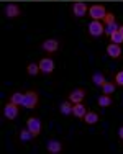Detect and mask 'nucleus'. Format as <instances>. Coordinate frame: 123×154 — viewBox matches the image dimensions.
I'll return each mask as SVG.
<instances>
[{"label": "nucleus", "instance_id": "6", "mask_svg": "<svg viewBox=\"0 0 123 154\" xmlns=\"http://www.w3.org/2000/svg\"><path fill=\"white\" fill-rule=\"evenodd\" d=\"M26 128L33 133V136H38V134L41 133V122H39L38 118H30L26 122Z\"/></svg>", "mask_w": 123, "mask_h": 154}, {"label": "nucleus", "instance_id": "16", "mask_svg": "<svg viewBox=\"0 0 123 154\" xmlns=\"http://www.w3.org/2000/svg\"><path fill=\"white\" fill-rule=\"evenodd\" d=\"M92 82L95 84V85H103V82H105V77H103L102 72H95V74L92 75Z\"/></svg>", "mask_w": 123, "mask_h": 154}, {"label": "nucleus", "instance_id": "19", "mask_svg": "<svg viewBox=\"0 0 123 154\" xmlns=\"http://www.w3.org/2000/svg\"><path fill=\"white\" fill-rule=\"evenodd\" d=\"M31 138H35V136H33V133H31V131L28 130V128H26V130H21V133H20V139H21L23 143L30 141Z\"/></svg>", "mask_w": 123, "mask_h": 154}, {"label": "nucleus", "instance_id": "15", "mask_svg": "<svg viewBox=\"0 0 123 154\" xmlns=\"http://www.w3.org/2000/svg\"><path fill=\"white\" fill-rule=\"evenodd\" d=\"M110 39H112V43H115V45H121V43H123V33L120 30L115 31V33H112Z\"/></svg>", "mask_w": 123, "mask_h": 154}, {"label": "nucleus", "instance_id": "11", "mask_svg": "<svg viewBox=\"0 0 123 154\" xmlns=\"http://www.w3.org/2000/svg\"><path fill=\"white\" fill-rule=\"evenodd\" d=\"M84 97H85V92L82 89H75L74 92H71V102L72 103H81L82 100H84Z\"/></svg>", "mask_w": 123, "mask_h": 154}, {"label": "nucleus", "instance_id": "26", "mask_svg": "<svg viewBox=\"0 0 123 154\" xmlns=\"http://www.w3.org/2000/svg\"><path fill=\"white\" fill-rule=\"evenodd\" d=\"M118 136L123 139V128H120V130H118Z\"/></svg>", "mask_w": 123, "mask_h": 154}, {"label": "nucleus", "instance_id": "3", "mask_svg": "<svg viewBox=\"0 0 123 154\" xmlns=\"http://www.w3.org/2000/svg\"><path fill=\"white\" fill-rule=\"evenodd\" d=\"M3 115H5V118H8V120H15L18 116V105H15L13 102L7 103L5 108H3Z\"/></svg>", "mask_w": 123, "mask_h": 154}, {"label": "nucleus", "instance_id": "13", "mask_svg": "<svg viewBox=\"0 0 123 154\" xmlns=\"http://www.w3.org/2000/svg\"><path fill=\"white\" fill-rule=\"evenodd\" d=\"M85 113L87 112H85V107L82 105V102L81 103H75L74 107H72V115H74L75 118H84Z\"/></svg>", "mask_w": 123, "mask_h": 154}, {"label": "nucleus", "instance_id": "27", "mask_svg": "<svg viewBox=\"0 0 123 154\" xmlns=\"http://www.w3.org/2000/svg\"><path fill=\"white\" fill-rule=\"evenodd\" d=\"M120 31H121V33H123V26H120Z\"/></svg>", "mask_w": 123, "mask_h": 154}, {"label": "nucleus", "instance_id": "21", "mask_svg": "<svg viewBox=\"0 0 123 154\" xmlns=\"http://www.w3.org/2000/svg\"><path fill=\"white\" fill-rule=\"evenodd\" d=\"M39 71H41V69H39V64H33V62H31V64H28V67H26V72L30 75H36Z\"/></svg>", "mask_w": 123, "mask_h": 154}, {"label": "nucleus", "instance_id": "20", "mask_svg": "<svg viewBox=\"0 0 123 154\" xmlns=\"http://www.w3.org/2000/svg\"><path fill=\"white\" fill-rule=\"evenodd\" d=\"M99 105H100V107H110V105H112L110 95H105V94H103L102 97L99 98Z\"/></svg>", "mask_w": 123, "mask_h": 154}, {"label": "nucleus", "instance_id": "7", "mask_svg": "<svg viewBox=\"0 0 123 154\" xmlns=\"http://www.w3.org/2000/svg\"><path fill=\"white\" fill-rule=\"evenodd\" d=\"M41 48L46 51V53H56L57 48H59V41L57 39H46L41 45Z\"/></svg>", "mask_w": 123, "mask_h": 154}, {"label": "nucleus", "instance_id": "4", "mask_svg": "<svg viewBox=\"0 0 123 154\" xmlns=\"http://www.w3.org/2000/svg\"><path fill=\"white\" fill-rule=\"evenodd\" d=\"M103 31H105V28L102 26V23H100L99 20H94L92 23L89 25V33L92 36H95V38H99V36L103 35Z\"/></svg>", "mask_w": 123, "mask_h": 154}, {"label": "nucleus", "instance_id": "24", "mask_svg": "<svg viewBox=\"0 0 123 154\" xmlns=\"http://www.w3.org/2000/svg\"><path fill=\"white\" fill-rule=\"evenodd\" d=\"M103 21H105L107 25L113 23V21H115V15H113L112 12H107V13H105V17H103Z\"/></svg>", "mask_w": 123, "mask_h": 154}, {"label": "nucleus", "instance_id": "18", "mask_svg": "<svg viewBox=\"0 0 123 154\" xmlns=\"http://www.w3.org/2000/svg\"><path fill=\"white\" fill-rule=\"evenodd\" d=\"M102 92L105 94V95H112V94L115 92V85L105 80V82H103V85H102Z\"/></svg>", "mask_w": 123, "mask_h": 154}, {"label": "nucleus", "instance_id": "8", "mask_svg": "<svg viewBox=\"0 0 123 154\" xmlns=\"http://www.w3.org/2000/svg\"><path fill=\"white\" fill-rule=\"evenodd\" d=\"M107 53L110 57H113V59H118V57L121 56V48L120 45H115V43H110V45L107 46Z\"/></svg>", "mask_w": 123, "mask_h": 154}, {"label": "nucleus", "instance_id": "25", "mask_svg": "<svg viewBox=\"0 0 123 154\" xmlns=\"http://www.w3.org/2000/svg\"><path fill=\"white\" fill-rule=\"evenodd\" d=\"M115 82H117L118 85H123V71L117 72V75H115Z\"/></svg>", "mask_w": 123, "mask_h": 154}, {"label": "nucleus", "instance_id": "14", "mask_svg": "<svg viewBox=\"0 0 123 154\" xmlns=\"http://www.w3.org/2000/svg\"><path fill=\"white\" fill-rule=\"evenodd\" d=\"M84 122L87 125H95L97 122H99V115H97L95 112H87L84 116Z\"/></svg>", "mask_w": 123, "mask_h": 154}, {"label": "nucleus", "instance_id": "17", "mask_svg": "<svg viewBox=\"0 0 123 154\" xmlns=\"http://www.w3.org/2000/svg\"><path fill=\"white\" fill-rule=\"evenodd\" d=\"M23 98H25V94H20V92H15L10 98V102H13L15 105H23Z\"/></svg>", "mask_w": 123, "mask_h": 154}, {"label": "nucleus", "instance_id": "5", "mask_svg": "<svg viewBox=\"0 0 123 154\" xmlns=\"http://www.w3.org/2000/svg\"><path fill=\"white\" fill-rule=\"evenodd\" d=\"M38 64H39L41 72H45V74H51V72L54 71V61L49 59V57H43Z\"/></svg>", "mask_w": 123, "mask_h": 154}, {"label": "nucleus", "instance_id": "10", "mask_svg": "<svg viewBox=\"0 0 123 154\" xmlns=\"http://www.w3.org/2000/svg\"><path fill=\"white\" fill-rule=\"evenodd\" d=\"M20 13H21V10L18 8V5L10 3V5L5 7V17H8V18H17V17H20Z\"/></svg>", "mask_w": 123, "mask_h": 154}, {"label": "nucleus", "instance_id": "23", "mask_svg": "<svg viewBox=\"0 0 123 154\" xmlns=\"http://www.w3.org/2000/svg\"><path fill=\"white\" fill-rule=\"evenodd\" d=\"M118 30H120V26H118V25H117V23H115V21H113V23L107 25V28H105V33H107L108 36H110L112 33H115V31H118Z\"/></svg>", "mask_w": 123, "mask_h": 154}, {"label": "nucleus", "instance_id": "22", "mask_svg": "<svg viewBox=\"0 0 123 154\" xmlns=\"http://www.w3.org/2000/svg\"><path fill=\"white\" fill-rule=\"evenodd\" d=\"M61 113H63V115H71L72 113V107H71L69 102H63V103H61Z\"/></svg>", "mask_w": 123, "mask_h": 154}, {"label": "nucleus", "instance_id": "9", "mask_svg": "<svg viewBox=\"0 0 123 154\" xmlns=\"http://www.w3.org/2000/svg\"><path fill=\"white\" fill-rule=\"evenodd\" d=\"M72 13H74L75 17H84L85 13H87V5H85L84 2H75L74 5H72Z\"/></svg>", "mask_w": 123, "mask_h": 154}, {"label": "nucleus", "instance_id": "1", "mask_svg": "<svg viewBox=\"0 0 123 154\" xmlns=\"http://www.w3.org/2000/svg\"><path fill=\"white\" fill-rule=\"evenodd\" d=\"M38 105V94L35 90H30V92L25 94V98H23V107L25 108H35Z\"/></svg>", "mask_w": 123, "mask_h": 154}, {"label": "nucleus", "instance_id": "12", "mask_svg": "<svg viewBox=\"0 0 123 154\" xmlns=\"http://www.w3.org/2000/svg\"><path fill=\"white\" fill-rule=\"evenodd\" d=\"M46 148H48V151L51 152V154H57V152H61L63 146H61V143H59V141H56V139H51V141H48Z\"/></svg>", "mask_w": 123, "mask_h": 154}, {"label": "nucleus", "instance_id": "2", "mask_svg": "<svg viewBox=\"0 0 123 154\" xmlns=\"http://www.w3.org/2000/svg\"><path fill=\"white\" fill-rule=\"evenodd\" d=\"M105 13H107V10H105L103 5H92L89 8V15L92 17V20H99V21L103 20Z\"/></svg>", "mask_w": 123, "mask_h": 154}]
</instances>
